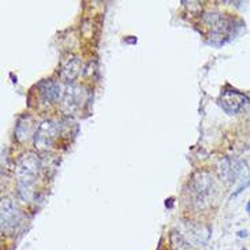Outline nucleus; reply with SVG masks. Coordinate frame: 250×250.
Here are the masks:
<instances>
[{
	"instance_id": "obj_9",
	"label": "nucleus",
	"mask_w": 250,
	"mask_h": 250,
	"mask_svg": "<svg viewBox=\"0 0 250 250\" xmlns=\"http://www.w3.org/2000/svg\"><path fill=\"white\" fill-rule=\"evenodd\" d=\"M80 102H81L80 89L75 88V86H70V88L66 90L64 97H63V105L67 107L70 111H73V109H75L80 105Z\"/></svg>"
},
{
	"instance_id": "obj_8",
	"label": "nucleus",
	"mask_w": 250,
	"mask_h": 250,
	"mask_svg": "<svg viewBox=\"0 0 250 250\" xmlns=\"http://www.w3.org/2000/svg\"><path fill=\"white\" fill-rule=\"evenodd\" d=\"M33 131V119L30 116H22L15 127V137L18 141H25L32 137Z\"/></svg>"
},
{
	"instance_id": "obj_6",
	"label": "nucleus",
	"mask_w": 250,
	"mask_h": 250,
	"mask_svg": "<svg viewBox=\"0 0 250 250\" xmlns=\"http://www.w3.org/2000/svg\"><path fill=\"white\" fill-rule=\"evenodd\" d=\"M81 71V62L77 56H68L62 62L61 78L64 81H73Z\"/></svg>"
},
{
	"instance_id": "obj_11",
	"label": "nucleus",
	"mask_w": 250,
	"mask_h": 250,
	"mask_svg": "<svg viewBox=\"0 0 250 250\" xmlns=\"http://www.w3.org/2000/svg\"><path fill=\"white\" fill-rule=\"evenodd\" d=\"M246 212H248V213H250V200L248 201V204H246Z\"/></svg>"
},
{
	"instance_id": "obj_3",
	"label": "nucleus",
	"mask_w": 250,
	"mask_h": 250,
	"mask_svg": "<svg viewBox=\"0 0 250 250\" xmlns=\"http://www.w3.org/2000/svg\"><path fill=\"white\" fill-rule=\"evenodd\" d=\"M219 104L224 112L229 115H235L249 104V99L238 90H224L219 97Z\"/></svg>"
},
{
	"instance_id": "obj_10",
	"label": "nucleus",
	"mask_w": 250,
	"mask_h": 250,
	"mask_svg": "<svg viewBox=\"0 0 250 250\" xmlns=\"http://www.w3.org/2000/svg\"><path fill=\"white\" fill-rule=\"evenodd\" d=\"M171 244H172V249L174 250H193V246H191L189 241L183 237L182 234H178V232H172Z\"/></svg>"
},
{
	"instance_id": "obj_4",
	"label": "nucleus",
	"mask_w": 250,
	"mask_h": 250,
	"mask_svg": "<svg viewBox=\"0 0 250 250\" xmlns=\"http://www.w3.org/2000/svg\"><path fill=\"white\" fill-rule=\"evenodd\" d=\"M58 125L52 121H44L39 125V127L36 128L34 133V145L36 148L40 150H45V149L51 148L52 144L58 137Z\"/></svg>"
},
{
	"instance_id": "obj_7",
	"label": "nucleus",
	"mask_w": 250,
	"mask_h": 250,
	"mask_svg": "<svg viewBox=\"0 0 250 250\" xmlns=\"http://www.w3.org/2000/svg\"><path fill=\"white\" fill-rule=\"evenodd\" d=\"M40 89V95L44 102L52 103L59 100L62 96V86L61 83L52 81V80H45L39 85Z\"/></svg>"
},
{
	"instance_id": "obj_1",
	"label": "nucleus",
	"mask_w": 250,
	"mask_h": 250,
	"mask_svg": "<svg viewBox=\"0 0 250 250\" xmlns=\"http://www.w3.org/2000/svg\"><path fill=\"white\" fill-rule=\"evenodd\" d=\"M40 169V159L33 152L22 155L17 162L15 175L18 183V194L22 200H29L32 196V186Z\"/></svg>"
},
{
	"instance_id": "obj_2",
	"label": "nucleus",
	"mask_w": 250,
	"mask_h": 250,
	"mask_svg": "<svg viewBox=\"0 0 250 250\" xmlns=\"http://www.w3.org/2000/svg\"><path fill=\"white\" fill-rule=\"evenodd\" d=\"M216 191V185L213 178L205 172H198L193 178L191 182V197H193V203L197 204L198 207H204L205 204L210 201V198H213V193Z\"/></svg>"
},
{
	"instance_id": "obj_5",
	"label": "nucleus",
	"mask_w": 250,
	"mask_h": 250,
	"mask_svg": "<svg viewBox=\"0 0 250 250\" xmlns=\"http://www.w3.org/2000/svg\"><path fill=\"white\" fill-rule=\"evenodd\" d=\"M22 213L20 207L11 198L1 200V230L11 231L21 223Z\"/></svg>"
}]
</instances>
